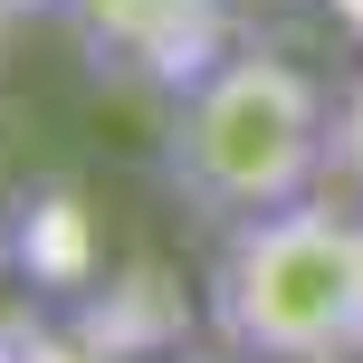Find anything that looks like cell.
<instances>
[{"label": "cell", "instance_id": "obj_4", "mask_svg": "<svg viewBox=\"0 0 363 363\" xmlns=\"http://www.w3.org/2000/svg\"><path fill=\"white\" fill-rule=\"evenodd\" d=\"M335 191H363V67L335 86Z\"/></svg>", "mask_w": 363, "mask_h": 363}, {"label": "cell", "instance_id": "obj_2", "mask_svg": "<svg viewBox=\"0 0 363 363\" xmlns=\"http://www.w3.org/2000/svg\"><path fill=\"white\" fill-rule=\"evenodd\" d=\"M201 325L230 363H363V191H306L211 239Z\"/></svg>", "mask_w": 363, "mask_h": 363}, {"label": "cell", "instance_id": "obj_3", "mask_svg": "<svg viewBox=\"0 0 363 363\" xmlns=\"http://www.w3.org/2000/svg\"><path fill=\"white\" fill-rule=\"evenodd\" d=\"M48 19L67 38V57L86 67V86L134 96L153 115L239 48L230 0H48Z\"/></svg>", "mask_w": 363, "mask_h": 363}, {"label": "cell", "instance_id": "obj_1", "mask_svg": "<svg viewBox=\"0 0 363 363\" xmlns=\"http://www.w3.org/2000/svg\"><path fill=\"white\" fill-rule=\"evenodd\" d=\"M335 163V86H315L277 48H230L191 96L153 115V182L191 230H239L325 191Z\"/></svg>", "mask_w": 363, "mask_h": 363}]
</instances>
